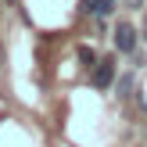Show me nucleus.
<instances>
[{"label":"nucleus","mask_w":147,"mask_h":147,"mask_svg":"<svg viewBox=\"0 0 147 147\" xmlns=\"http://www.w3.org/2000/svg\"><path fill=\"white\" fill-rule=\"evenodd\" d=\"M115 76H119V61H115V54H104V57H97V65L90 72V86L93 90H111Z\"/></svg>","instance_id":"1"},{"label":"nucleus","mask_w":147,"mask_h":147,"mask_svg":"<svg viewBox=\"0 0 147 147\" xmlns=\"http://www.w3.org/2000/svg\"><path fill=\"white\" fill-rule=\"evenodd\" d=\"M136 47H140V29H133V22H119L115 25V50L133 57Z\"/></svg>","instance_id":"2"},{"label":"nucleus","mask_w":147,"mask_h":147,"mask_svg":"<svg viewBox=\"0 0 147 147\" xmlns=\"http://www.w3.org/2000/svg\"><path fill=\"white\" fill-rule=\"evenodd\" d=\"M115 7H119V0H79L76 11L79 14H93V18H108Z\"/></svg>","instance_id":"3"},{"label":"nucleus","mask_w":147,"mask_h":147,"mask_svg":"<svg viewBox=\"0 0 147 147\" xmlns=\"http://www.w3.org/2000/svg\"><path fill=\"white\" fill-rule=\"evenodd\" d=\"M115 90H119V97H122V100L133 97V72H129V76H122L119 83H115Z\"/></svg>","instance_id":"4"},{"label":"nucleus","mask_w":147,"mask_h":147,"mask_svg":"<svg viewBox=\"0 0 147 147\" xmlns=\"http://www.w3.org/2000/svg\"><path fill=\"white\" fill-rule=\"evenodd\" d=\"M76 54H79V61H83V68H93V65H97V54H93V47H86V43L76 50Z\"/></svg>","instance_id":"5"},{"label":"nucleus","mask_w":147,"mask_h":147,"mask_svg":"<svg viewBox=\"0 0 147 147\" xmlns=\"http://www.w3.org/2000/svg\"><path fill=\"white\" fill-rule=\"evenodd\" d=\"M122 7H144V0H119Z\"/></svg>","instance_id":"6"},{"label":"nucleus","mask_w":147,"mask_h":147,"mask_svg":"<svg viewBox=\"0 0 147 147\" xmlns=\"http://www.w3.org/2000/svg\"><path fill=\"white\" fill-rule=\"evenodd\" d=\"M140 40H147V18H144V29H140Z\"/></svg>","instance_id":"7"},{"label":"nucleus","mask_w":147,"mask_h":147,"mask_svg":"<svg viewBox=\"0 0 147 147\" xmlns=\"http://www.w3.org/2000/svg\"><path fill=\"white\" fill-rule=\"evenodd\" d=\"M7 4H18V0H7Z\"/></svg>","instance_id":"8"}]
</instances>
